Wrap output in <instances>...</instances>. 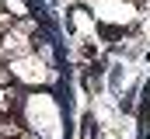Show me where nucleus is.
Segmentation results:
<instances>
[{
    "label": "nucleus",
    "mask_w": 150,
    "mask_h": 139,
    "mask_svg": "<svg viewBox=\"0 0 150 139\" xmlns=\"http://www.w3.org/2000/svg\"><path fill=\"white\" fill-rule=\"evenodd\" d=\"M11 70H14V80H45V63L38 56H21V59H11Z\"/></svg>",
    "instance_id": "f257e3e1"
},
{
    "label": "nucleus",
    "mask_w": 150,
    "mask_h": 139,
    "mask_svg": "<svg viewBox=\"0 0 150 139\" xmlns=\"http://www.w3.org/2000/svg\"><path fill=\"white\" fill-rule=\"evenodd\" d=\"M7 77H11V73H4V70H0V84H7Z\"/></svg>",
    "instance_id": "f03ea898"
}]
</instances>
